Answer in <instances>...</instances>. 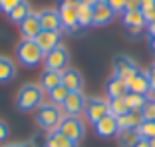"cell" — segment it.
<instances>
[{
    "mask_svg": "<svg viewBox=\"0 0 155 147\" xmlns=\"http://www.w3.org/2000/svg\"><path fill=\"white\" fill-rule=\"evenodd\" d=\"M44 103V90L40 83H24L16 96V107L20 111H34Z\"/></svg>",
    "mask_w": 155,
    "mask_h": 147,
    "instance_id": "obj_1",
    "label": "cell"
},
{
    "mask_svg": "<svg viewBox=\"0 0 155 147\" xmlns=\"http://www.w3.org/2000/svg\"><path fill=\"white\" fill-rule=\"evenodd\" d=\"M16 58L22 66L26 68H36L38 64L44 62V52L40 50V46L36 44V40H28L22 38L16 46Z\"/></svg>",
    "mask_w": 155,
    "mask_h": 147,
    "instance_id": "obj_2",
    "label": "cell"
},
{
    "mask_svg": "<svg viewBox=\"0 0 155 147\" xmlns=\"http://www.w3.org/2000/svg\"><path fill=\"white\" fill-rule=\"evenodd\" d=\"M64 111H62V107L56 106V103H52V101H48V103H42L40 107H38L36 111V123L40 129H44V131H54V129H58L60 121H62V117H64Z\"/></svg>",
    "mask_w": 155,
    "mask_h": 147,
    "instance_id": "obj_3",
    "label": "cell"
},
{
    "mask_svg": "<svg viewBox=\"0 0 155 147\" xmlns=\"http://www.w3.org/2000/svg\"><path fill=\"white\" fill-rule=\"evenodd\" d=\"M58 129L74 143H80L86 137V123H84V119L80 115H64Z\"/></svg>",
    "mask_w": 155,
    "mask_h": 147,
    "instance_id": "obj_4",
    "label": "cell"
},
{
    "mask_svg": "<svg viewBox=\"0 0 155 147\" xmlns=\"http://www.w3.org/2000/svg\"><path fill=\"white\" fill-rule=\"evenodd\" d=\"M84 113H86V119L90 123L96 125L105 115H110V100H105V97H87Z\"/></svg>",
    "mask_w": 155,
    "mask_h": 147,
    "instance_id": "obj_5",
    "label": "cell"
},
{
    "mask_svg": "<svg viewBox=\"0 0 155 147\" xmlns=\"http://www.w3.org/2000/svg\"><path fill=\"white\" fill-rule=\"evenodd\" d=\"M70 64V52L68 48H64L60 44L58 48L46 52L44 54V66L46 70H56V72H64Z\"/></svg>",
    "mask_w": 155,
    "mask_h": 147,
    "instance_id": "obj_6",
    "label": "cell"
},
{
    "mask_svg": "<svg viewBox=\"0 0 155 147\" xmlns=\"http://www.w3.org/2000/svg\"><path fill=\"white\" fill-rule=\"evenodd\" d=\"M60 22L66 32H76L78 30V2H64L60 0L58 6Z\"/></svg>",
    "mask_w": 155,
    "mask_h": 147,
    "instance_id": "obj_7",
    "label": "cell"
},
{
    "mask_svg": "<svg viewBox=\"0 0 155 147\" xmlns=\"http://www.w3.org/2000/svg\"><path fill=\"white\" fill-rule=\"evenodd\" d=\"M137 72H139V66H137L131 58H127V56H115L114 58V76L121 78L125 83H127Z\"/></svg>",
    "mask_w": 155,
    "mask_h": 147,
    "instance_id": "obj_8",
    "label": "cell"
},
{
    "mask_svg": "<svg viewBox=\"0 0 155 147\" xmlns=\"http://www.w3.org/2000/svg\"><path fill=\"white\" fill-rule=\"evenodd\" d=\"M86 101L87 97L84 96V92H70L64 103H62V109H64L66 115H80L86 109Z\"/></svg>",
    "mask_w": 155,
    "mask_h": 147,
    "instance_id": "obj_9",
    "label": "cell"
},
{
    "mask_svg": "<svg viewBox=\"0 0 155 147\" xmlns=\"http://www.w3.org/2000/svg\"><path fill=\"white\" fill-rule=\"evenodd\" d=\"M38 20H40V28L44 32H60L62 30V22H60V14L54 8H44L38 12Z\"/></svg>",
    "mask_w": 155,
    "mask_h": 147,
    "instance_id": "obj_10",
    "label": "cell"
},
{
    "mask_svg": "<svg viewBox=\"0 0 155 147\" xmlns=\"http://www.w3.org/2000/svg\"><path fill=\"white\" fill-rule=\"evenodd\" d=\"M96 133L100 135V137H105V139H110V137H115V135L119 133V125H117V117L115 115H105L104 119H100L96 125Z\"/></svg>",
    "mask_w": 155,
    "mask_h": 147,
    "instance_id": "obj_11",
    "label": "cell"
},
{
    "mask_svg": "<svg viewBox=\"0 0 155 147\" xmlns=\"http://www.w3.org/2000/svg\"><path fill=\"white\" fill-rule=\"evenodd\" d=\"M114 18H115V12L105 0H100L94 6V26H107L110 22H114Z\"/></svg>",
    "mask_w": 155,
    "mask_h": 147,
    "instance_id": "obj_12",
    "label": "cell"
},
{
    "mask_svg": "<svg viewBox=\"0 0 155 147\" xmlns=\"http://www.w3.org/2000/svg\"><path fill=\"white\" fill-rule=\"evenodd\" d=\"M62 86L68 92H82L84 87V76L74 68H66L62 72Z\"/></svg>",
    "mask_w": 155,
    "mask_h": 147,
    "instance_id": "obj_13",
    "label": "cell"
},
{
    "mask_svg": "<svg viewBox=\"0 0 155 147\" xmlns=\"http://www.w3.org/2000/svg\"><path fill=\"white\" fill-rule=\"evenodd\" d=\"M18 26H20V32H22V38H28V40H34V38L42 32L38 14H34V12L28 14V16L18 24Z\"/></svg>",
    "mask_w": 155,
    "mask_h": 147,
    "instance_id": "obj_14",
    "label": "cell"
},
{
    "mask_svg": "<svg viewBox=\"0 0 155 147\" xmlns=\"http://www.w3.org/2000/svg\"><path fill=\"white\" fill-rule=\"evenodd\" d=\"M34 40H36V44L40 46V50L44 52V54H46V52H50V50H54V48H58L60 44H62V36H60V32H44V30H42Z\"/></svg>",
    "mask_w": 155,
    "mask_h": 147,
    "instance_id": "obj_15",
    "label": "cell"
},
{
    "mask_svg": "<svg viewBox=\"0 0 155 147\" xmlns=\"http://www.w3.org/2000/svg\"><path fill=\"white\" fill-rule=\"evenodd\" d=\"M105 93H107V100H111V97H125L129 93L127 83L121 78H117V76H111L107 80V83H105Z\"/></svg>",
    "mask_w": 155,
    "mask_h": 147,
    "instance_id": "obj_16",
    "label": "cell"
},
{
    "mask_svg": "<svg viewBox=\"0 0 155 147\" xmlns=\"http://www.w3.org/2000/svg\"><path fill=\"white\" fill-rule=\"evenodd\" d=\"M127 90L131 93H141V96H147V93L151 92L149 90V82H147V76H145L143 70H139V72L127 82Z\"/></svg>",
    "mask_w": 155,
    "mask_h": 147,
    "instance_id": "obj_17",
    "label": "cell"
},
{
    "mask_svg": "<svg viewBox=\"0 0 155 147\" xmlns=\"http://www.w3.org/2000/svg\"><path fill=\"white\" fill-rule=\"evenodd\" d=\"M141 121H143L141 111H127L125 115H119L117 117L119 131H123V129H137L141 125Z\"/></svg>",
    "mask_w": 155,
    "mask_h": 147,
    "instance_id": "obj_18",
    "label": "cell"
},
{
    "mask_svg": "<svg viewBox=\"0 0 155 147\" xmlns=\"http://www.w3.org/2000/svg\"><path fill=\"white\" fill-rule=\"evenodd\" d=\"M60 83H62V72L44 70V74H42V78H40V87L44 90V92H50V90H54V87L60 86Z\"/></svg>",
    "mask_w": 155,
    "mask_h": 147,
    "instance_id": "obj_19",
    "label": "cell"
},
{
    "mask_svg": "<svg viewBox=\"0 0 155 147\" xmlns=\"http://www.w3.org/2000/svg\"><path fill=\"white\" fill-rule=\"evenodd\" d=\"M46 147H78V143L70 141V139L60 131V129H54V131H48Z\"/></svg>",
    "mask_w": 155,
    "mask_h": 147,
    "instance_id": "obj_20",
    "label": "cell"
},
{
    "mask_svg": "<svg viewBox=\"0 0 155 147\" xmlns=\"http://www.w3.org/2000/svg\"><path fill=\"white\" fill-rule=\"evenodd\" d=\"M16 76V66L8 56H0V83H8Z\"/></svg>",
    "mask_w": 155,
    "mask_h": 147,
    "instance_id": "obj_21",
    "label": "cell"
},
{
    "mask_svg": "<svg viewBox=\"0 0 155 147\" xmlns=\"http://www.w3.org/2000/svg\"><path fill=\"white\" fill-rule=\"evenodd\" d=\"M94 26V8L78 2V28Z\"/></svg>",
    "mask_w": 155,
    "mask_h": 147,
    "instance_id": "obj_22",
    "label": "cell"
},
{
    "mask_svg": "<svg viewBox=\"0 0 155 147\" xmlns=\"http://www.w3.org/2000/svg\"><path fill=\"white\" fill-rule=\"evenodd\" d=\"M123 24L127 28H143L145 26L143 12L141 10H125L123 12Z\"/></svg>",
    "mask_w": 155,
    "mask_h": 147,
    "instance_id": "obj_23",
    "label": "cell"
},
{
    "mask_svg": "<svg viewBox=\"0 0 155 147\" xmlns=\"http://www.w3.org/2000/svg\"><path fill=\"white\" fill-rule=\"evenodd\" d=\"M139 139H141V135H139L137 129H123V131H119V133H117L119 147H133Z\"/></svg>",
    "mask_w": 155,
    "mask_h": 147,
    "instance_id": "obj_24",
    "label": "cell"
},
{
    "mask_svg": "<svg viewBox=\"0 0 155 147\" xmlns=\"http://www.w3.org/2000/svg\"><path fill=\"white\" fill-rule=\"evenodd\" d=\"M149 96H141V93H131L129 92L125 96V103H127V109L129 111H141V107L145 106V101Z\"/></svg>",
    "mask_w": 155,
    "mask_h": 147,
    "instance_id": "obj_25",
    "label": "cell"
},
{
    "mask_svg": "<svg viewBox=\"0 0 155 147\" xmlns=\"http://www.w3.org/2000/svg\"><path fill=\"white\" fill-rule=\"evenodd\" d=\"M32 12L30 10V6H28V2H22V4H18L16 8L12 10V12L8 14V18H10V22H14V24H20L24 18H26L28 14Z\"/></svg>",
    "mask_w": 155,
    "mask_h": 147,
    "instance_id": "obj_26",
    "label": "cell"
},
{
    "mask_svg": "<svg viewBox=\"0 0 155 147\" xmlns=\"http://www.w3.org/2000/svg\"><path fill=\"white\" fill-rule=\"evenodd\" d=\"M127 103H125V97H111L110 100V113L119 117V115L127 113Z\"/></svg>",
    "mask_w": 155,
    "mask_h": 147,
    "instance_id": "obj_27",
    "label": "cell"
},
{
    "mask_svg": "<svg viewBox=\"0 0 155 147\" xmlns=\"http://www.w3.org/2000/svg\"><path fill=\"white\" fill-rule=\"evenodd\" d=\"M68 90H66L64 86H62V83H60V86H56L54 90H50V92H48V97H50V101L52 103H56V106H62V103H64V100L66 97H68Z\"/></svg>",
    "mask_w": 155,
    "mask_h": 147,
    "instance_id": "obj_28",
    "label": "cell"
},
{
    "mask_svg": "<svg viewBox=\"0 0 155 147\" xmlns=\"http://www.w3.org/2000/svg\"><path fill=\"white\" fill-rule=\"evenodd\" d=\"M137 131H139L141 139H153V137H155V121H147V119H143V121H141V125L137 127Z\"/></svg>",
    "mask_w": 155,
    "mask_h": 147,
    "instance_id": "obj_29",
    "label": "cell"
},
{
    "mask_svg": "<svg viewBox=\"0 0 155 147\" xmlns=\"http://www.w3.org/2000/svg\"><path fill=\"white\" fill-rule=\"evenodd\" d=\"M141 117L147 121H155V97H147L145 106L141 107Z\"/></svg>",
    "mask_w": 155,
    "mask_h": 147,
    "instance_id": "obj_30",
    "label": "cell"
},
{
    "mask_svg": "<svg viewBox=\"0 0 155 147\" xmlns=\"http://www.w3.org/2000/svg\"><path fill=\"white\" fill-rule=\"evenodd\" d=\"M22 2H26V0H0V10L6 12V14H10L18 4H22Z\"/></svg>",
    "mask_w": 155,
    "mask_h": 147,
    "instance_id": "obj_31",
    "label": "cell"
},
{
    "mask_svg": "<svg viewBox=\"0 0 155 147\" xmlns=\"http://www.w3.org/2000/svg\"><path fill=\"white\" fill-rule=\"evenodd\" d=\"M105 2L111 6V10L115 14H119V12L123 14V10H125V0H105Z\"/></svg>",
    "mask_w": 155,
    "mask_h": 147,
    "instance_id": "obj_32",
    "label": "cell"
},
{
    "mask_svg": "<svg viewBox=\"0 0 155 147\" xmlns=\"http://www.w3.org/2000/svg\"><path fill=\"white\" fill-rule=\"evenodd\" d=\"M145 76H147V82H149V90L155 93V64L145 70Z\"/></svg>",
    "mask_w": 155,
    "mask_h": 147,
    "instance_id": "obj_33",
    "label": "cell"
},
{
    "mask_svg": "<svg viewBox=\"0 0 155 147\" xmlns=\"http://www.w3.org/2000/svg\"><path fill=\"white\" fill-rule=\"evenodd\" d=\"M8 135H10V129H8V125H6L4 121L0 119V143H2V141H6V139H8Z\"/></svg>",
    "mask_w": 155,
    "mask_h": 147,
    "instance_id": "obj_34",
    "label": "cell"
},
{
    "mask_svg": "<svg viewBox=\"0 0 155 147\" xmlns=\"http://www.w3.org/2000/svg\"><path fill=\"white\" fill-rule=\"evenodd\" d=\"M125 10H141V0H125Z\"/></svg>",
    "mask_w": 155,
    "mask_h": 147,
    "instance_id": "obj_35",
    "label": "cell"
},
{
    "mask_svg": "<svg viewBox=\"0 0 155 147\" xmlns=\"http://www.w3.org/2000/svg\"><path fill=\"white\" fill-rule=\"evenodd\" d=\"M155 8V0H141V10Z\"/></svg>",
    "mask_w": 155,
    "mask_h": 147,
    "instance_id": "obj_36",
    "label": "cell"
},
{
    "mask_svg": "<svg viewBox=\"0 0 155 147\" xmlns=\"http://www.w3.org/2000/svg\"><path fill=\"white\" fill-rule=\"evenodd\" d=\"M2 147H34V145L32 143H6Z\"/></svg>",
    "mask_w": 155,
    "mask_h": 147,
    "instance_id": "obj_37",
    "label": "cell"
},
{
    "mask_svg": "<svg viewBox=\"0 0 155 147\" xmlns=\"http://www.w3.org/2000/svg\"><path fill=\"white\" fill-rule=\"evenodd\" d=\"M133 147H151V143H149V139H139Z\"/></svg>",
    "mask_w": 155,
    "mask_h": 147,
    "instance_id": "obj_38",
    "label": "cell"
},
{
    "mask_svg": "<svg viewBox=\"0 0 155 147\" xmlns=\"http://www.w3.org/2000/svg\"><path fill=\"white\" fill-rule=\"evenodd\" d=\"M147 34H149V38H155V22L147 24Z\"/></svg>",
    "mask_w": 155,
    "mask_h": 147,
    "instance_id": "obj_39",
    "label": "cell"
},
{
    "mask_svg": "<svg viewBox=\"0 0 155 147\" xmlns=\"http://www.w3.org/2000/svg\"><path fill=\"white\" fill-rule=\"evenodd\" d=\"M78 2H80V4H86V6H91V8H94V6H96L100 0H78Z\"/></svg>",
    "mask_w": 155,
    "mask_h": 147,
    "instance_id": "obj_40",
    "label": "cell"
},
{
    "mask_svg": "<svg viewBox=\"0 0 155 147\" xmlns=\"http://www.w3.org/2000/svg\"><path fill=\"white\" fill-rule=\"evenodd\" d=\"M149 48L153 50V54H155V38H149Z\"/></svg>",
    "mask_w": 155,
    "mask_h": 147,
    "instance_id": "obj_41",
    "label": "cell"
},
{
    "mask_svg": "<svg viewBox=\"0 0 155 147\" xmlns=\"http://www.w3.org/2000/svg\"><path fill=\"white\" fill-rule=\"evenodd\" d=\"M149 143H151V147H155V137H153V139H149Z\"/></svg>",
    "mask_w": 155,
    "mask_h": 147,
    "instance_id": "obj_42",
    "label": "cell"
},
{
    "mask_svg": "<svg viewBox=\"0 0 155 147\" xmlns=\"http://www.w3.org/2000/svg\"><path fill=\"white\" fill-rule=\"evenodd\" d=\"M64 2H78V0H64Z\"/></svg>",
    "mask_w": 155,
    "mask_h": 147,
    "instance_id": "obj_43",
    "label": "cell"
},
{
    "mask_svg": "<svg viewBox=\"0 0 155 147\" xmlns=\"http://www.w3.org/2000/svg\"><path fill=\"white\" fill-rule=\"evenodd\" d=\"M153 22H155V20H153Z\"/></svg>",
    "mask_w": 155,
    "mask_h": 147,
    "instance_id": "obj_44",
    "label": "cell"
}]
</instances>
